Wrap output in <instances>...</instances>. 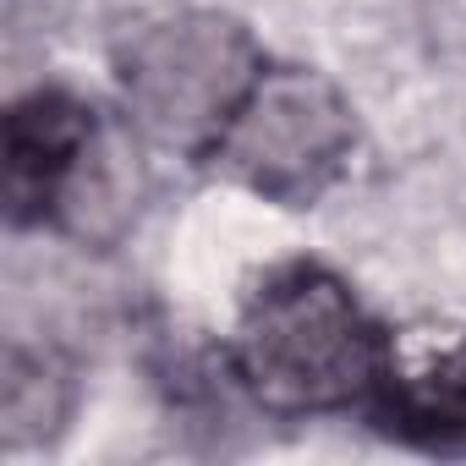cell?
Returning a JSON list of instances; mask_svg holds the SVG:
<instances>
[{
	"label": "cell",
	"mask_w": 466,
	"mask_h": 466,
	"mask_svg": "<svg viewBox=\"0 0 466 466\" xmlns=\"http://www.w3.org/2000/svg\"><path fill=\"white\" fill-rule=\"evenodd\" d=\"M77 406V368L56 346H12L6 351V384H0V422H6V450H39L50 444Z\"/></svg>",
	"instance_id": "6"
},
{
	"label": "cell",
	"mask_w": 466,
	"mask_h": 466,
	"mask_svg": "<svg viewBox=\"0 0 466 466\" xmlns=\"http://www.w3.org/2000/svg\"><path fill=\"white\" fill-rule=\"evenodd\" d=\"M384 362V329L346 275L319 258L275 264L242 302L225 346L237 390L269 417H329L368 406Z\"/></svg>",
	"instance_id": "1"
},
{
	"label": "cell",
	"mask_w": 466,
	"mask_h": 466,
	"mask_svg": "<svg viewBox=\"0 0 466 466\" xmlns=\"http://www.w3.org/2000/svg\"><path fill=\"white\" fill-rule=\"evenodd\" d=\"M121 116L148 148L208 159L230 116L264 77V50L242 17L181 6L132 23L110 50Z\"/></svg>",
	"instance_id": "2"
},
{
	"label": "cell",
	"mask_w": 466,
	"mask_h": 466,
	"mask_svg": "<svg viewBox=\"0 0 466 466\" xmlns=\"http://www.w3.org/2000/svg\"><path fill=\"white\" fill-rule=\"evenodd\" d=\"M373 422L428 455H466V324L422 313L384 329Z\"/></svg>",
	"instance_id": "4"
},
{
	"label": "cell",
	"mask_w": 466,
	"mask_h": 466,
	"mask_svg": "<svg viewBox=\"0 0 466 466\" xmlns=\"http://www.w3.org/2000/svg\"><path fill=\"white\" fill-rule=\"evenodd\" d=\"M357 154L351 99L313 66H264L214 143V170L280 208H313Z\"/></svg>",
	"instance_id": "3"
},
{
	"label": "cell",
	"mask_w": 466,
	"mask_h": 466,
	"mask_svg": "<svg viewBox=\"0 0 466 466\" xmlns=\"http://www.w3.org/2000/svg\"><path fill=\"white\" fill-rule=\"evenodd\" d=\"M99 127H105V110L61 83H45L6 110V214L17 230L50 225Z\"/></svg>",
	"instance_id": "5"
}]
</instances>
